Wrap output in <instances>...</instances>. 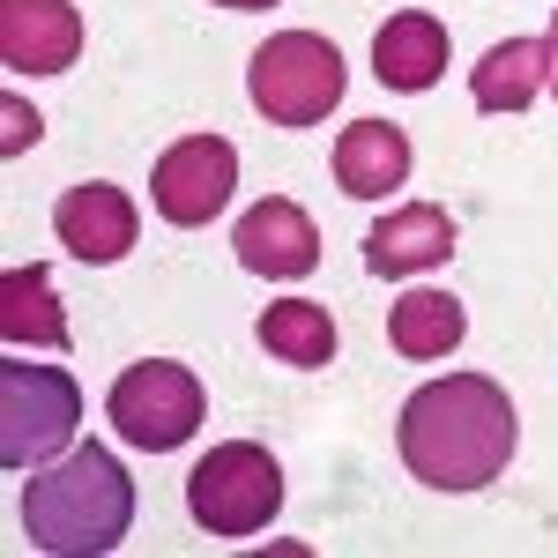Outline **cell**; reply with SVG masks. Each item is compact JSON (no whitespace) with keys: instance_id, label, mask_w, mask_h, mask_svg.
<instances>
[{"instance_id":"cell-1","label":"cell","mask_w":558,"mask_h":558,"mask_svg":"<svg viewBox=\"0 0 558 558\" xmlns=\"http://www.w3.org/2000/svg\"><path fill=\"white\" fill-rule=\"evenodd\" d=\"M402 470L432 492H484L514 462V402L484 373H439L395 417Z\"/></svg>"},{"instance_id":"cell-2","label":"cell","mask_w":558,"mask_h":558,"mask_svg":"<svg viewBox=\"0 0 558 558\" xmlns=\"http://www.w3.org/2000/svg\"><path fill=\"white\" fill-rule=\"evenodd\" d=\"M134 521V476L120 470L112 447H68L52 470L23 484V536L52 558H97L128 536Z\"/></svg>"},{"instance_id":"cell-3","label":"cell","mask_w":558,"mask_h":558,"mask_svg":"<svg viewBox=\"0 0 558 558\" xmlns=\"http://www.w3.org/2000/svg\"><path fill=\"white\" fill-rule=\"evenodd\" d=\"M83 425V387L60 365H31V357H8L0 365V470H45L52 454L75 447Z\"/></svg>"},{"instance_id":"cell-4","label":"cell","mask_w":558,"mask_h":558,"mask_svg":"<svg viewBox=\"0 0 558 558\" xmlns=\"http://www.w3.org/2000/svg\"><path fill=\"white\" fill-rule=\"evenodd\" d=\"M246 89H254L260 120L276 128H320L343 105V52L320 31H283L246 60Z\"/></svg>"},{"instance_id":"cell-5","label":"cell","mask_w":558,"mask_h":558,"mask_svg":"<svg viewBox=\"0 0 558 558\" xmlns=\"http://www.w3.org/2000/svg\"><path fill=\"white\" fill-rule=\"evenodd\" d=\"M186 507H194V521L209 536H260L276 521V507H283V470L254 439H223V447H209L194 462Z\"/></svg>"},{"instance_id":"cell-6","label":"cell","mask_w":558,"mask_h":558,"mask_svg":"<svg viewBox=\"0 0 558 558\" xmlns=\"http://www.w3.org/2000/svg\"><path fill=\"white\" fill-rule=\"evenodd\" d=\"M105 417H112V432H120L128 447L172 454V447H186V439L202 432V380H194L186 365H172V357H142V365H128V373L112 380Z\"/></svg>"},{"instance_id":"cell-7","label":"cell","mask_w":558,"mask_h":558,"mask_svg":"<svg viewBox=\"0 0 558 558\" xmlns=\"http://www.w3.org/2000/svg\"><path fill=\"white\" fill-rule=\"evenodd\" d=\"M231 186H239V149H231L223 134H186V142H172V149L157 157L149 202H157L165 223L194 231V223H209V216L231 202Z\"/></svg>"},{"instance_id":"cell-8","label":"cell","mask_w":558,"mask_h":558,"mask_svg":"<svg viewBox=\"0 0 558 558\" xmlns=\"http://www.w3.org/2000/svg\"><path fill=\"white\" fill-rule=\"evenodd\" d=\"M231 254H239V268H254L268 283H299V276L320 268V231H313V216L299 202L260 194L254 209L239 216V231H231Z\"/></svg>"},{"instance_id":"cell-9","label":"cell","mask_w":558,"mask_h":558,"mask_svg":"<svg viewBox=\"0 0 558 558\" xmlns=\"http://www.w3.org/2000/svg\"><path fill=\"white\" fill-rule=\"evenodd\" d=\"M52 239L75 260H89V268H112V260L134 254V202L120 186H105V179L68 186V194L52 202Z\"/></svg>"},{"instance_id":"cell-10","label":"cell","mask_w":558,"mask_h":558,"mask_svg":"<svg viewBox=\"0 0 558 558\" xmlns=\"http://www.w3.org/2000/svg\"><path fill=\"white\" fill-rule=\"evenodd\" d=\"M83 52V15L68 0H0V60L15 75H60Z\"/></svg>"},{"instance_id":"cell-11","label":"cell","mask_w":558,"mask_h":558,"mask_svg":"<svg viewBox=\"0 0 558 558\" xmlns=\"http://www.w3.org/2000/svg\"><path fill=\"white\" fill-rule=\"evenodd\" d=\"M373 75L387 89H402V97H417L447 75V23L425 15V8H402V15H387L380 31H373Z\"/></svg>"},{"instance_id":"cell-12","label":"cell","mask_w":558,"mask_h":558,"mask_svg":"<svg viewBox=\"0 0 558 558\" xmlns=\"http://www.w3.org/2000/svg\"><path fill=\"white\" fill-rule=\"evenodd\" d=\"M454 254V216L432 209V202H410V209L380 216L365 231V268L373 276H425Z\"/></svg>"},{"instance_id":"cell-13","label":"cell","mask_w":558,"mask_h":558,"mask_svg":"<svg viewBox=\"0 0 558 558\" xmlns=\"http://www.w3.org/2000/svg\"><path fill=\"white\" fill-rule=\"evenodd\" d=\"M402 179H410V134L395 128V120L343 128V142H336V186H343L350 202H380Z\"/></svg>"},{"instance_id":"cell-14","label":"cell","mask_w":558,"mask_h":558,"mask_svg":"<svg viewBox=\"0 0 558 558\" xmlns=\"http://www.w3.org/2000/svg\"><path fill=\"white\" fill-rule=\"evenodd\" d=\"M544 83H551V45L544 38H499L476 60L470 97H476V112H521Z\"/></svg>"},{"instance_id":"cell-15","label":"cell","mask_w":558,"mask_h":558,"mask_svg":"<svg viewBox=\"0 0 558 558\" xmlns=\"http://www.w3.org/2000/svg\"><path fill=\"white\" fill-rule=\"evenodd\" d=\"M0 336L23 350V343H45V350H68V313L52 299V276H45L38 260H23V268H8L0 276Z\"/></svg>"},{"instance_id":"cell-16","label":"cell","mask_w":558,"mask_h":558,"mask_svg":"<svg viewBox=\"0 0 558 558\" xmlns=\"http://www.w3.org/2000/svg\"><path fill=\"white\" fill-rule=\"evenodd\" d=\"M462 328H470V313H462V299H447V291H402L395 313H387L395 357H454L462 350Z\"/></svg>"},{"instance_id":"cell-17","label":"cell","mask_w":558,"mask_h":558,"mask_svg":"<svg viewBox=\"0 0 558 558\" xmlns=\"http://www.w3.org/2000/svg\"><path fill=\"white\" fill-rule=\"evenodd\" d=\"M260 350L283 357V365H299V373H320L336 357V320L313 299H276L260 313Z\"/></svg>"},{"instance_id":"cell-18","label":"cell","mask_w":558,"mask_h":558,"mask_svg":"<svg viewBox=\"0 0 558 558\" xmlns=\"http://www.w3.org/2000/svg\"><path fill=\"white\" fill-rule=\"evenodd\" d=\"M0 120H8V142H0V149H8V157H23V149H31V142H38V112H31V105H23V97H8V105H0Z\"/></svg>"},{"instance_id":"cell-19","label":"cell","mask_w":558,"mask_h":558,"mask_svg":"<svg viewBox=\"0 0 558 558\" xmlns=\"http://www.w3.org/2000/svg\"><path fill=\"white\" fill-rule=\"evenodd\" d=\"M544 45H551V89H558V15H551V38Z\"/></svg>"},{"instance_id":"cell-20","label":"cell","mask_w":558,"mask_h":558,"mask_svg":"<svg viewBox=\"0 0 558 558\" xmlns=\"http://www.w3.org/2000/svg\"><path fill=\"white\" fill-rule=\"evenodd\" d=\"M216 8H276V0H216Z\"/></svg>"}]
</instances>
